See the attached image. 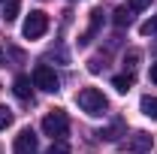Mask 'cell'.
<instances>
[{
    "label": "cell",
    "instance_id": "1",
    "mask_svg": "<svg viewBox=\"0 0 157 154\" xmlns=\"http://www.w3.org/2000/svg\"><path fill=\"white\" fill-rule=\"evenodd\" d=\"M76 103H78V109H82L85 115H91V118L106 115V109H109V100H106L103 91H97V88H82L78 97H76Z\"/></svg>",
    "mask_w": 157,
    "mask_h": 154
},
{
    "label": "cell",
    "instance_id": "2",
    "mask_svg": "<svg viewBox=\"0 0 157 154\" xmlns=\"http://www.w3.org/2000/svg\"><path fill=\"white\" fill-rule=\"evenodd\" d=\"M42 133L52 136L55 142H63V136L70 133V118H67V112H60V109L48 112V115L42 118Z\"/></svg>",
    "mask_w": 157,
    "mask_h": 154
},
{
    "label": "cell",
    "instance_id": "3",
    "mask_svg": "<svg viewBox=\"0 0 157 154\" xmlns=\"http://www.w3.org/2000/svg\"><path fill=\"white\" fill-rule=\"evenodd\" d=\"M33 88L55 94V91L60 88V79H58V73H55L48 64H36V67H33Z\"/></svg>",
    "mask_w": 157,
    "mask_h": 154
},
{
    "label": "cell",
    "instance_id": "4",
    "mask_svg": "<svg viewBox=\"0 0 157 154\" xmlns=\"http://www.w3.org/2000/svg\"><path fill=\"white\" fill-rule=\"evenodd\" d=\"M45 30H48V15H45L42 9H33V12L24 18V24H21V33L27 39H39Z\"/></svg>",
    "mask_w": 157,
    "mask_h": 154
},
{
    "label": "cell",
    "instance_id": "5",
    "mask_svg": "<svg viewBox=\"0 0 157 154\" xmlns=\"http://www.w3.org/2000/svg\"><path fill=\"white\" fill-rule=\"evenodd\" d=\"M39 151V142L33 130H21L15 136V145H12V154H36Z\"/></svg>",
    "mask_w": 157,
    "mask_h": 154
},
{
    "label": "cell",
    "instance_id": "6",
    "mask_svg": "<svg viewBox=\"0 0 157 154\" xmlns=\"http://www.w3.org/2000/svg\"><path fill=\"white\" fill-rule=\"evenodd\" d=\"M151 145H154V139H151L148 133H142V130H139V133L130 136L127 151H130V154H145V151H151Z\"/></svg>",
    "mask_w": 157,
    "mask_h": 154
},
{
    "label": "cell",
    "instance_id": "7",
    "mask_svg": "<svg viewBox=\"0 0 157 154\" xmlns=\"http://www.w3.org/2000/svg\"><path fill=\"white\" fill-rule=\"evenodd\" d=\"M12 91H15V97L18 100H33V79H27V76H18L15 82H12Z\"/></svg>",
    "mask_w": 157,
    "mask_h": 154
},
{
    "label": "cell",
    "instance_id": "8",
    "mask_svg": "<svg viewBox=\"0 0 157 154\" xmlns=\"http://www.w3.org/2000/svg\"><path fill=\"white\" fill-rule=\"evenodd\" d=\"M112 88H115L118 94H127V91L133 88V73H124V76H115V79H112Z\"/></svg>",
    "mask_w": 157,
    "mask_h": 154
},
{
    "label": "cell",
    "instance_id": "9",
    "mask_svg": "<svg viewBox=\"0 0 157 154\" xmlns=\"http://www.w3.org/2000/svg\"><path fill=\"white\" fill-rule=\"evenodd\" d=\"M139 109H142V115L157 121V97H142V103H139Z\"/></svg>",
    "mask_w": 157,
    "mask_h": 154
},
{
    "label": "cell",
    "instance_id": "10",
    "mask_svg": "<svg viewBox=\"0 0 157 154\" xmlns=\"http://www.w3.org/2000/svg\"><path fill=\"white\" fill-rule=\"evenodd\" d=\"M21 12V0H6L3 3V21H15Z\"/></svg>",
    "mask_w": 157,
    "mask_h": 154
},
{
    "label": "cell",
    "instance_id": "11",
    "mask_svg": "<svg viewBox=\"0 0 157 154\" xmlns=\"http://www.w3.org/2000/svg\"><path fill=\"white\" fill-rule=\"evenodd\" d=\"M100 21H103V12H100V9H94V12H91V27H88V33L82 37V42H91V37L100 30Z\"/></svg>",
    "mask_w": 157,
    "mask_h": 154
},
{
    "label": "cell",
    "instance_id": "12",
    "mask_svg": "<svg viewBox=\"0 0 157 154\" xmlns=\"http://www.w3.org/2000/svg\"><path fill=\"white\" fill-rule=\"evenodd\" d=\"M133 21V12L127 9V6H121V9H115V27H127Z\"/></svg>",
    "mask_w": 157,
    "mask_h": 154
},
{
    "label": "cell",
    "instance_id": "13",
    "mask_svg": "<svg viewBox=\"0 0 157 154\" xmlns=\"http://www.w3.org/2000/svg\"><path fill=\"white\" fill-rule=\"evenodd\" d=\"M139 33L142 37H157V15H151L148 21H142L139 24Z\"/></svg>",
    "mask_w": 157,
    "mask_h": 154
},
{
    "label": "cell",
    "instance_id": "14",
    "mask_svg": "<svg viewBox=\"0 0 157 154\" xmlns=\"http://www.w3.org/2000/svg\"><path fill=\"white\" fill-rule=\"evenodd\" d=\"M12 109H9V106H0V130H6V127H9V124H12Z\"/></svg>",
    "mask_w": 157,
    "mask_h": 154
},
{
    "label": "cell",
    "instance_id": "15",
    "mask_svg": "<svg viewBox=\"0 0 157 154\" xmlns=\"http://www.w3.org/2000/svg\"><path fill=\"white\" fill-rule=\"evenodd\" d=\"M45 154H70V145H67V142H52V145L45 148Z\"/></svg>",
    "mask_w": 157,
    "mask_h": 154
},
{
    "label": "cell",
    "instance_id": "16",
    "mask_svg": "<svg viewBox=\"0 0 157 154\" xmlns=\"http://www.w3.org/2000/svg\"><path fill=\"white\" fill-rule=\"evenodd\" d=\"M118 130H121V121H118V124H112V127H109V130H100V139H109V142H112V139H118Z\"/></svg>",
    "mask_w": 157,
    "mask_h": 154
},
{
    "label": "cell",
    "instance_id": "17",
    "mask_svg": "<svg viewBox=\"0 0 157 154\" xmlns=\"http://www.w3.org/2000/svg\"><path fill=\"white\" fill-rule=\"evenodd\" d=\"M148 6H151V0H130V12H142Z\"/></svg>",
    "mask_w": 157,
    "mask_h": 154
},
{
    "label": "cell",
    "instance_id": "18",
    "mask_svg": "<svg viewBox=\"0 0 157 154\" xmlns=\"http://www.w3.org/2000/svg\"><path fill=\"white\" fill-rule=\"evenodd\" d=\"M88 70H91V73H100V70H103V67H100V60L94 58V60H91V64H88Z\"/></svg>",
    "mask_w": 157,
    "mask_h": 154
},
{
    "label": "cell",
    "instance_id": "19",
    "mask_svg": "<svg viewBox=\"0 0 157 154\" xmlns=\"http://www.w3.org/2000/svg\"><path fill=\"white\" fill-rule=\"evenodd\" d=\"M148 76H151V82L157 85V64H151V70H148Z\"/></svg>",
    "mask_w": 157,
    "mask_h": 154
},
{
    "label": "cell",
    "instance_id": "20",
    "mask_svg": "<svg viewBox=\"0 0 157 154\" xmlns=\"http://www.w3.org/2000/svg\"><path fill=\"white\" fill-rule=\"evenodd\" d=\"M0 64H3V48H0Z\"/></svg>",
    "mask_w": 157,
    "mask_h": 154
},
{
    "label": "cell",
    "instance_id": "21",
    "mask_svg": "<svg viewBox=\"0 0 157 154\" xmlns=\"http://www.w3.org/2000/svg\"><path fill=\"white\" fill-rule=\"evenodd\" d=\"M3 3H6V0H3Z\"/></svg>",
    "mask_w": 157,
    "mask_h": 154
}]
</instances>
